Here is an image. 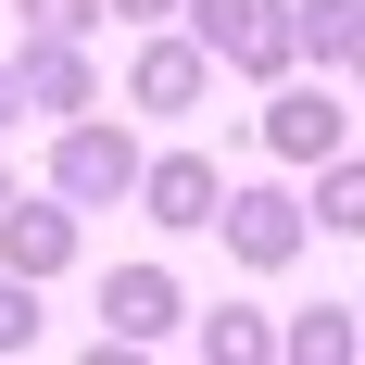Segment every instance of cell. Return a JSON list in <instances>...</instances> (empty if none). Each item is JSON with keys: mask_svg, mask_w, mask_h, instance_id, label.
Masks as SVG:
<instances>
[{"mask_svg": "<svg viewBox=\"0 0 365 365\" xmlns=\"http://www.w3.org/2000/svg\"><path fill=\"white\" fill-rule=\"evenodd\" d=\"M126 189H139V139H126V126H101V101L63 113V139H51V202H76V215H88V202H126Z\"/></svg>", "mask_w": 365, "mask_h": 365, "instance_id": "1", "label": "cell"}, {"mask_svg": "<svg viewBox=\"0 0 365 365\" xmlns=\"http://www.w3.org/2000/svg\"><path fill=\"white\" fill-rule=\"evenodd\" d=\"M277 101H264V151L277 164H328L353 151V101H340V76H264Z\"/></svg>", "mask_w": 365, "mask_h": 365, "instance_id": "2", "label": "cell"}, {"mask_svg": "<svg viewBox=\"0 0 365 365\" xmlns=\"http://www.w3.org/2000/svg\"><path fill=\"white\" fill-rule=\"evenodd\" d=\"M215 240L252 264V277H277V264H302V240H315V227H302L290 189H264V177H252V189H215Z\"/></svg>", "mask_w": 365, "mask_h": 365, "instance_id": "3", "label": "cell"}, {"mask_svg": "<svg viewBox=\"0 0 365 365\" xmlns=\"http://www.w3.org/2000/svg\"><path fill=\"white\" fill-rule=\"evenodd\" d=\"M189 328V290L164 277V264H113L101 277V340H126V353H151V340Z\"/></svg>", "mask_w": 365, "mask_h": 365, "instance_id": "4", "label": "cell"}, {"mask_svg": "<svg viewBox=\"0 0 365 365\" xmlns=\"http://www.w3.org/2000/svg\"><path fill=\"white\" fill-rule=\"evenodd\" d=\"M215 151H139V189H126V202H139V215L151 227H177V240H189V227H215Z\"/></svg>", "mask_w": 365, "mask_h": 365, "instance_id": "5", "label": "cell"}, {"mask_svg": "<svg viewBox=\"0 0 365 365\" xmlns=\"http://www.w3.org/2000/svg\"><path fill=\"white\" fill-rule=\"evenodd\" d=\"M126 101H139V113H202V101H215V51H202V38H139Z\"/></svg>", "mask_w": 365, "mask_h": 365, "instance_id": "6", "label": "cell"}, {"mask_svg": "<svg viewBox=\"0 0 365 365\" xmlns=\"http://www.w3.org/2000/svg\"><path fill=\"white\" fill-rule=\"evenodd\" d=\"M13 101H26V113H88V101H101L88 38H26V51H13Z\"/></svg>", "mask_w": 365, "mask_h": 365, "instance_id": "7", "label": "cell"}, {"mask_svg": "<svg viewBox=\"0 0 365 365\" xmlns=\"http://www.w3.org/2000/svg\"><path fill=\"white\" fill-rule=\"evenodd\" d=\"M0 264L13 277H63L76 264V202H51V189L38 202H0Z\"/></svg>", "mask_w": 365, "mask_h": 365, "instance_id": "8", "label": "cell"}, {"mask_svg": "<svg viewBox=\"0 0 365 365\" xmlns=\"http://www.w3.org/2000/svg\"><path fill=\"white\" fill-rule=\"evenodd\" d=\"M353 51H365V0H290V63L353 76Z\"/></svg>", "mask_w": 365, "mask_h": 365, "instance_id": "9", "label": "cell"}, {"mask_svg": "<svg viewBox=\"0 0 365 365\" xmlns=\"http://www.w3.org/2000/svg\"><path fill=\"white\" fill-rule=\"evenodd\" d=\"M202 353L215 365H264L277 353V315H264V302H215V315H202Z\"/></svg>", "mask_w": 365, "mask_h": 365, "instance_id": "10", "label": "cell"}, {"mask_svg": "<svg viewBox=\"0 0 365 365\" xmlns=\"http://www.w3.org/2000/svg\"><path fill=\"white\" fill-rule=\"evenodd\" d=\"M302 227H328V240H365V164L353 151H328V164H315V215Z\"/></svg>", "mask_w": 365, "mask_h": 365, "instance_id": "11", "label": "cell"}, {"mask_svg": "<svg viewBox=\"0 0 365 365\" xmlns=\"http://www.w3.org/2000/svg\"><path fill=\"white\" fill-rule=\"evenodd\" d=\"M215 63H240V76H290V13H277V0H252V13H240V38H227Z\"/></svg>", "mask_w": 365, "mask_h": 365, "instance_id": "12", "label": "cell"}, {"mask_svg": "<svg viewBox=\"0 0 365 365\" xmlns=\"http://www.w3.org/2000/svg\"><path fill=\"white\" fill-rule=\"evenodd\" d=\"M277 353H290V365H340V353H353V302H315V315H277Z\"/></svg>", "mask_w": 365, "mask_h": 365, "instance_id": "13", "label": "cell"}, {"mask_svg": "<svg viewBox=\"0 0 365 365\" xmlns=\"http://www.w3.org/2000/svg\"><path fill=\"white\" fill-rule=\"evenodd\" d=\"M38 328H51V315H38V277L0 264V353H38Z\"/></svg>", "mask_w": 365, "mask_h": 365, "instance_id": "14", "label": "cell"}, {"mask_svg": "<svg viewBox=\"0 0 365 365\" xmlns=\"http://www.w3.org/2000/svg\"><path fill=\"white\" fill-rule=\"evenodd\" d=\"M13 13H26V38H88L101 26V0H13Z\"/></svg>", "mask_w": 365, "mask_h": 365, "instance_id": "15", "label": "cell"}, {"mask_svg": "<svg viewBox=\"0 0 365 365\" xmlns=\"http://www.w3.org/2000/svg\"><path fill=\"white\" fill-rule=\"evenodd\" d=\"M189 13V38H202V51H227V38H240V13H252V0H177Z\"/></svg>", "mask_w": 365, "mask_h": 365, "instance_id": "16", "label": "cell"}, {"mask_svg": "<svg viewBox=\"0 0 365 365\" xmlns=\"http://www.w3.org/2000/svg\"><path fill=\"white\" fill-rule=\"evenodd\" d=\"M101 13H126V26H164V13H177V0H101Z\"/></svg>", "mask_w": 365, "mask_h": 365, "instance_id": "17", "label": "cell"}, {"mask_svg": "<svg viewBox=\"0 0 365 365\" xmlns=\"http://www.w3.org/2000/svg\"><path fill=\"white\" fill-rule=\"evenodd\" d=\"M13 113H26V101H13V63H0V126H13Z\"/></svg>", "mask_w": 365, "mask_h": 365, "instance_id": "18", "label": "cell"}, {"mask_svg": "<svg viewBox=\"0 0 365 365\" xmlns=\"http://www.w3.org/2000/svg\"><path fill=\"white\" fill-rule=\"evenodd\" d=\"M0 202H13V177H0Z\"/></svg>", "mask_w": 365, "mask_h": 365, "instance_id": "19", "label": "cell"}]
</instances>
